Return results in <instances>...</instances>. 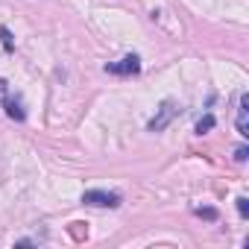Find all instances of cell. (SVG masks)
Returning a JSON list of instances; mask_svg holds the SVG:
<instances>
[{
  "label": "cell",
  "mask_w": 249,
  "mask_h": 249,
  "mask_svg": "<svg viewBox=\"0 0 249 249\" xmlns=\"http://www.w3.org/2000/svg\"><path fill=\"white\" fill-rule=\"evenodd\" d=\"M0 97H3V111H6V117H12V120H18V123L27 120V106H24L21 94H12V91H9V82H6L3 76H0Z\"/></svg>",
  "instance_id": "1"
},
{
  "label": "cell",
  "mask_w": 249,
  "mask_h": 249,
  "mask_svg": "<svg viewBox=\"0 0 249 249\" xmlns=\"http://www.w3.org/2000/svg\"><path fill=\"white\" fill-rule=\"evenodd\" d=\"M176 114H179V103H176V100H164V103L156 108V117L147 123V132H164Z\"/></svg>",
  "instance_id": "2"
},
{
  "label": "cell",
  "mask_w": 249,
  "mask_h": 249,
  "mask_svg": "<svg viewBox=\"0 0 249 249\" xmlns=\"http://www.w3.org/2000/svg\"><path fill=\"white\" fill-rule=\"evenodd\" d=\"M82 202L85 205H94V208H120V194L94 188V191H85L82 194Z\"/></svg>",
  "instance_id": "3"
},
{
  "label": "cell",
  "mask_w": 249,
  "mask_h": 249,
  "mask_svg": "<svg viewBox=\"0 0 249 249\" xmlns=\"http://www.w3.org/2000/svg\"><path fill=\"white\" fill-rule=\"evenodd\" d=\"M106 73H114V76H138L141 73V59L135 53L123 56L120 62H108L106 65Z\"/></svg>",
  "instance_id": "4"
},
{
  "label": "cell",
  "mask_w": 249,
  "mask_h": 249,
  "mask_svg": "<svg viewBox=\"0 0 249 249\" xmlns=\"http://www.w3.org/2000/svg\"><path fill=\"white\" fill-rule=\"evenodd\" d=\"M237 132L249 138V94H240V103H237Z\"/></svg>",
  "instance_id": "5"
},
{
  "label": "cell",
  "mask_w": 249,
  "mask_h": 249,
  "mask_svg": "<svg viewBox=\"0 0 249 249\" xmlns=\"http://www.w3.org/2000/svg\"><path fill=\"white\" fill-rule=\"evenodd\" d=\"M217 126V120H214V114H202L199 120H196V135H208L211 129Z\"/></svg>",
  "instance_id": "6"
},
{
  "label": "cell",
  "mask_w": 249,
  "mask_h": 249,
  "mask_svg": "<svg viewBox=\"0 0 249 249\" xmlns=\"http://www.w3.org/2000/svg\"><path fill=\"white\" fill-rule=\"evenodd\" d=\"M0 41H3V50H6V53H12V50H15V38H12L9 27H0Z\"/></svg>",
  "instance_id": "7"
},
{
  "label": "cell",
  "mask_w": 249,
  "mask_h": 249,
  "mask_svg": "<svg viewBox=\"0 0 249 249\" xmlns=\"http://www.w3.org/2000/svg\"><path fill=\"white\" fill-rule=\"evenodd\" d=\"M234 202H237V214H240V217H249V199H246V196H237Z\"/></svg>",
  "instance_id": "8"
},
{
  "label": "cell",
  "mask_w": 249,
  "mask_h": 249,
  "mask_svg": "<svg viewBox=\"0 0 249 249\" xmlns=\"http://www.w3.org/2000/svg\"><path fill=\"white\" fill-rule=\"evenodd\" d=\"M196 214L205 217V220H217V211H214V208H196Z\"/></svg>",
  "instance_id": "9"
},
{
  "label": "cell",
  "mask_w": 249,
  "mask_h": 249,
  "mask_svg": "<svg viewBox=\"0 0 249 249\" xmlns=\"http://www.w3.org/2000/svg\"><path fill=\"white\" fill-rule=\"evenodd\" d=\"M234 161H246V147H240V150L234 153Z\"/></svg>",
  "instance_id": "10"
}]
</instances>
